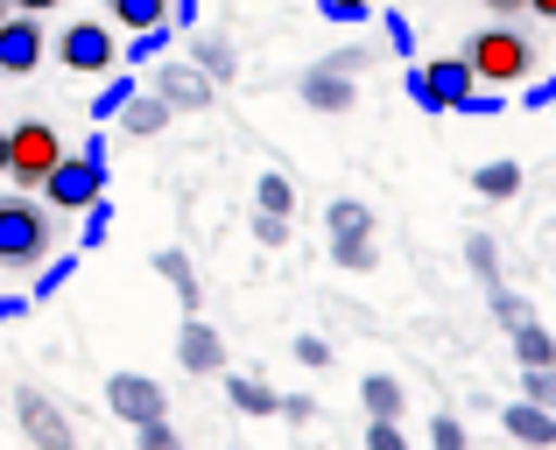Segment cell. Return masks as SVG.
Listing matches in <instances>:
<instances>
[{"label": "cell", "mask_w": 556, "mask_h": 450, "mask_svg": "<svg viewBox=\"0 0 556 450\" xmlns=\"http://www.w3.org/2000/svg\"><path fill=\"white\" fill-rule=\"evenodd\" d=\"M106 409L121 415L127 429H141V423H163L169 415V395H163V381H149V373H113L106 381Z\"/></svg>", "instance_id": "cell-7"}, {"label": "cell", "mask_w": 556, "mask_h": 450, "mask_svg": "<svg viewBox=\"0 0 556 450\" xmlns=\"http://www.w3.org/2000/svg\"><path fill=\"white\" fill-rule=\"evenodd\" d=\"M190 64H198L212 85H232V78H240V56H232V42H226V36H198Z\"/></svg>", "instance_id": "cell-19"}, {"label": "cell", "mask_w": 556, "mask_h": 450, "mask_svg": "<svg viewBox=\"0 0 556 450\" xmlns=\"http://www.w3.org/2000/svg\"><path fill=\"white\" fill-rule=\"evenodd\" d=\"M486 14H515V8H529V0H479Z\"/></svg>", "instance_id": "cell-42"}, {"label": "cell", "mask_w": 556, "mask_h": 450, "mask_svg": "<svg viewBox=\"0 0 556 450\" xmlns=\"http://www.w3.org/2000/svg\"><path fill=\"white\" fill-rule=\"evenodd\" d=\"M42 197H50V211H92L106 197V134H92L78 155H64V169L42 183Z\"/></svg>", "instance_id": "cell-5"}, {"label": "cell", "mask_w": 556, "mask_h": 450, "mask_svg": "<svg viewBox=\"0 0 556 450\" xmlns=\"http://www.w3.org/2000/svg\"><path fill=\"white\" fill-rule=\"evenodd\" d=\"M325 232H331V260L353 274L380 268V240H374V211L359 197H331L325 205Z\"/></svg>", "instance_id": "cell-6"}, {"label": "cell", "mask_w": 556, "mask_h": 450, "mask_svg": "<svg viewBox=\"0 0 556 450\" xmlns=\"http://www.w3.org/2000/svg\"><path fill=\"white\" fill-rule=\"evenodd\" d=\"M135 99H141V92H135V78H113V85H99V99H92V120H99V127H106V120H121V113L135 106Z\"/></svg>", "instance_id": "cell-25"}, {"label": "cell", "mask_w": 556, "mask_h": 450, "mask_svg": "<svg viewBox=\"0 0 556 450\" xmlns=\"http://www.w3.org/2000/svg\"><path fill=\"white\" fill-rule=\"evenodd\" d=\"M198 22V0H177V28H190Z\"/></svg>", "instance_id": "cell-43"}, {"label": "cell", "mask_w": 556, "mask_h": 450, "mask_svg": "<svg viewBox=\"0 0 556 450\" xmlns=\"http://www.w3.org/2000/svg\"><path fill=\"white\" fill-rule=\"evenodd\" d=\"M149 92H163L169 106H184V113H198V106H212V92H218V85L204 78L198 64H163V70H155V85H149Z\"/></svg>", "instance_id": "cell-14"}, {"label": "cell", "mask_w": 556, "mask_h": 450, "mask_svg": "<svg viewBox=\"0 0 556 450\" xmlns=\"http://www.w3.org/2000/svg\"><path fill=\"white\" fill-rule=\"evenodd\" d=\"M135 443H141V450H184V443H177V429H169V415H163V423H141V429H135Z\"/></svg>", "instance_id": "cell-33"}, {"label": "cell", "mask_w": 556, "mask_h": 450, "mask_svg": "<svg viewBox=\"0 0 556 450\" xmlns=\"http://www.w3.org/2000/svg\"><path fill=\"white\" fill-rule=\"evenodd\" d=\"M8 141H14V127H0V177H8Z\"/></svg>", "instance_id": "cell-45"}, {"label": "cell", "mask_w": 556, "mask_h": 450, "mask_svg": "<svg viewBox=\"0 0 556 450\" xmlns=\"http://www.w3.org/2000/svg\"><path fill=\"white\" fill-rule=\"evenodd\" d=\"M254 205H261V211H275V219H296V183H289L282 169H261Z\"/></svg>", "instance_id": "cell-21"}, {"label": "cell", "mask_w": 556, "mask_h": 450, "mask_svg": "<svg viewBox=\"0 0 556 450\" xmlns=\"http://www.w3.org/2000/svg\"><path fill=\"white\" fill-rule=\"evenodd\" d=\"M14 22V0H0V28H8Z\"/></svg>", "instance_id": "cell-46"}, {"label": "cell", "mask_w": 556, "mask_h": 450, "mask_svg": "<svg viewBox=\"0 0 556 450\" xmlns=\"http://www.w3.org/2000/svg\"><path fill=\"white\" fill-rule=\"evenodd\" d=\"M169 36H177V28H169V22H163V28H141V36L127 42V64H149L155 50H169Z\"/></svg>", "instance_id": "cell-27"}, {"label": "cell", "mask_w": 556, "mask_h": 450, "mask_svg": "<svg viewBox=\"0 0 556 450\" xmlns=\"http://www.w3.org/2000/svg\"><path fill=\"white\" fill-rule=\"evenodd\" d=\"M303 99H311L317 113H353V70H339L331 56H317V64L303 70Z\"/></svg>", "instance_id": "cell-13"}, {"label": "cell", "mask_w": 556, "mask_h": 450, "mask_svg": "<svg viewBox=\"0 0 556 450\" xmlns=\"http://www.w3.org/2000/svg\"><path fill=\"white\" fill-rule=\"evenodd\" d=\"M282 415L303 429V423H317V401H311V395H282Z\"/></svg>", "instance_id": "cell-38"}, {"label": "cell", "mask_w": 556, "mask_h": 450, "mask_svg": "<svg viewBox=\"0 0 556 450\" xmlns=\"http://www.w3.org/2000/svg\"><path fill=\"white\" fill-rule=\"evenodd\" d=\"M106 232H113V205L99 197V205L85 211V232H78V246H106Z\"/></svg>", "instance_id": "cell-29"}, {"label": "cell", "mask_w": 556, "mask_h": 450, "mask_svg": "<svg viewBox=\"0 0 556 450\" xmlns=\"http://www.w3.org/2000/svg\"><path fill=\"white\" fill-rule=\"evenodd\" d=\"M501 423H507V437H515V443H529V450H556V409H543V401L515 395V401L501 409Z\"/></svg>", "instance_id": "cell-12"}, {"label": "cell", "mask_w": 556, "mask_h": 450, "mask_svg": "<svg viewBox=\"0 0 556 450\" xmlns=\"http://www.w3.org/2000/svg\"><path fill=\"white\" fill-rule=\"evenodd\" d=\"M317 14H325V22H367L374 0H317Z\"/></svg>", "instance_id": "cell-32"}, {"label": "cell", "mask_w": 556, "mask_h": 450, "mask_svg": "<svg viewBox=\"0 0 556 450\" xmlns=\"http://www.w3.org/2000/svg\"><path fill=\"white\" fill-rule=\"evenodd\" d=\"M64 169V134L50 120H14V141H8V183L14 191H42V183Z\"/></svg>", "instance_id": "cell-3"}, {"label": "cell", "mask_w": 556, "mask_h": 450, "mask_svg": "<svg viewBox=\"0 0 556 450\" xmlns=\"http://www.w3.org/2000/svg\"><path fill=\"white\" fill-rule=\"evenodd\" d=\"M28 303H36V296H0V324H14V317H28Z\"/></svg>", "instance_id": "cell-40"}, {"label": "cell", "mask_w": 556, "mask_h": 450, "mask_svg": "<svg viewBox=\"0 0 556 450\" xmlns=\"http://www.w3.org/2000/svg\"><path fill=\"white\" fill-rule=\"evenodd\" d=\"M113 22L127 28V36H141V28H163L169 22V0H106Z\"/></svg>", "instance_id": "cell-22"}, {"label": "cell", "mask_w": 556, "mask_h": 450, "mask_svg": "<svg viewBox=\"0 0 556 450\" xmlns=\"http://www.w3.org/2000/svg\"><path fill=\"white\" fill-rule=\"evenodd\" d=\"M50 8H64V0H14V14H50Z\"/></svg>", "instance_id": "cell-41"}, {"label": "cell", "mask_w": 556, "mask_h": 450, "mask_svg": "<svg viewBox=\"0 0 556 450\" xmlns=\"http://www.w3.org/2000/svg\"><path fill=\"white\" fill-rule=\"evenodd\" d=\"M296 359H303L311 373H325V367H331V345H325V338H296Z\"/></svg>", "instance_id": "cell-36"}, {"label": "cell", "mask_w": 556, "mask_h": 450, "mask_svg": "<svg viewBox=\"0 0 556 450\" xmlns=\"http://www.w3.org/2000/svg\"><path fill=\"white\" fill-rule=\"evenodd\" d=\"M42 50H50L42 14H14V22L0 28V70H8V78H28V70L42 64Z\"/></svg>", "instance_id": "cell-10"}, {"label": "cell", "mask_w": 556, "mask_h": 450, "mask_svg": "<svg viewBox=\"0 0 556 450\" xmlns=\"http://www.w3.org/2000/svg\"><path fill=\"white\" fill-rule=\"evenodd\" d=\"M529 14H543V22H556V0H529Z\"/></svg>", "instance_id": "cell-44"}, {"label": "cell", "mask_w": 556, "mask_h": 450, "mask_svg": "<svg viewBox=\"0 0 556 450\" xmlns=\"http://www.w3.org/2000/svg\"><path fill=\"white\" fill-rule=\"evenodd\" d=\"M465 268L486 282V296L501 288V246H493V232H472V240H465Z\"/></svg>", "instance_id": "cell-23"}, {"label": "cell", "mask_w": 556, "mask_h": 450, "mask_svg": "<svg viewBox=\"0 0 556 450\" xmlns=\"http://www.w3.org/2000/svg\"><path fill=\"white\" fill-rule=\"evenodd\" d=\"M493 317H501V331H521V324H535L529 296H515V288H493Z\"/></svg>", "instance_id": "cell-26"}, {"label": "cell", "mask_w": 556, "mask_h": 450, "mask_svg": "<svg viewBox=\"0 0 556 450\" xmlns=\"http://www.w3.org/2000/svg\"><path fill=\"white\" fill-rule=\"evenodd\" d=\"M388 42H394V56H416V28L402 14H388Z\"/></svg>", "instance_id": "cell-37"}, {"label": "cell", "mask_w": 556, "mask_h": 450, "mask_svg": "<svg viewBox=\"0 0 556 450\" xmlns=\"http://www.w3.org/2000/svg\"><path fill=\"white\" fill-rule=\"evenodd\" d=\"M169 113H177V106H169L163 92H141L135 106L121 113V134H141V141H149V134H163V127H169Z\"/></svg>", "instance_id": "cell-18"}, {"label": "cell", "mask_w": 556, "mask_h": 450, "mask_svg": "<svg viewBox=\"0 0 556 450\" xmlns=\"http://www.w3.org/2000/svg\"><path fill=\"white\" fill-rule=\"evenodd\" d=\"M430 450H472V443H465V423H458V415H437V423H430Z\"/></svg>", "instance_id": "cell-30"}, {"label": "cell", "mask_w": 556, "mask_h": 450, "mask_svg": "<svg viewBox=\"0 0 556 450\" xmlns=\"http://www.w3.org/2000/svg\"><path fill=\"white\" fill-rule=\"evenodd\" d=\"M367 450H408L402 423H367Z\"/></svg>", "instance_id": "cell-35"}, {"label": "cell", "mask_w": 556, "mask_h": 450, "mask_svg": "<svg viewBox=\"0 0 556 450\" xmlns=\"http://www.w3.org/2000/svg\"><path fill=\"white\" fill-rule=\"evenodd\" d=\"M521 395L543 401V409H556V367H529V373H521Z\"/></svg>", "instance_id": "cell-28"}, {"label": "cell", "mask_w": 556, "mask_h": 450, "mask_svg": "<svg viewBox=\"0 0 556 450\" xmlns=\"http://www.w3.org/2000/svg\"><path fill=\"white\" fill-rule=\"evenodd\" d=\"M177 367L184 373H226V338H218L204 317H184V331H177Z\"/></svg>", "instance_id": "cell-11"}, {"label": "cell", "mask_w": 556, "mask_h": 450, "mask_svg": "<svg viewBox=\"0 0 556 450\" xmlns=\"http://www.w3.org/2000/svg\"><path fill=\"white\" fill-rule=\"evenodd\" d=\"M331 64H339V70H353V78H359V70H367V64H374V56H367V50H359V42H345V50H331Z\"/></svg>", "instance_id": "cell-39"}, {"label": "cell", "mask_w": 556, "mask_h": 450, "mask_svg": "<svg viewBox=\"0 0 556 450\" xmlns=\"http://www.w3.org/2000/svg\"><path fill=\"white\" fill-rule=\"evenodd\" d=\"M408 99H416L422 113H465L479 99L472 56H437V64H416V70H408Z\"/></svg>", "instance_id": "cell-4"}, {"label": "cell", "mask_w": 556, "mask_h": 450, "mask_svg": "<svg viewBox=\"0 0 556 450\" xmlns=\"http://www.w3.org/2000/svg\"><path fill=\"white\" fill-rule=\"evenodd\" d=\"M472 191L486 197V205H507V197H521V163H507V155H501V163H479V169H472Z\"/></svg>", "instance_id": "cell-16"}, {"label": "cell", "mask_w": 556, "mask_h": 450, "mask_svg": "<svg viewBox=\"0 0 556 450\" xmlns=\"http://www.w3.org/2000/svg\"><path fill=\"white\" fill-rule=\"evenodd\" d=\"M71 274H78V254H64V260H50V268H42V282H36V303L42 296H56V288L71 282Z\"/></svg>", "instance_id": "cell-31"}, {"label": "cell", "mask_w": 556, "mask_h": 450, "mask_svg": "<svg viewBox=\"0 0 556 450\" xmlns=\"http://www.w3.org/2000/svg\"><path fill=\"white\" fill-rule=\"evenodd\" d=\"M515 359H521V373H529V367H556V338L543 324H521L515 331Z\"/></svg>", "instance_id": "cell-24"}, {"label": "cell", "mask_w": 556, "mask_h": 450, "mask_svg": "<svg viewBox=\"0 0 556 450\" xmlns=\"http://www.w3.org/2000/svg\"><path fill=\"white\" fill-rule=\"evenodd\" d=\"M465 56H472V70H479V85L486 92H515L521 78L535 70V42L521 36V28H479V36H465Z\"/></svg>", "instance_id": "cell-1"}, {"label": "cell", "mask_w": 556, "mask_h": 450, "mask_svg": "<svg viewBox=\"0 0 556 450\" xmlns=\"http://www.w3.org/2000/svg\"><path fill=\"white\" fill-rule=\"evenodd\" d=\"M50 240H56V226L36 197H0V268H42Z\"/></svg>", "instance_id": "cell-2"}, {"label": "cell", "mask_w": 556, "mask_h": 450, "mask_svg": "<svg viewBox=\"0 0 556 450\" xmlns=\"http://www.w3.org/2000/svg\"><path fill=\"white\" fill-rule=\"evenodd\" d=\"M14 415H22V429H28V443H36V450H78V429L64 423V409H56L50 395L22 387V395H14Z\"/></svg>", "instance_id": "cell-9"}, {"label": "cell", "mask_w": 556, "mask_h": 450, "mask_svg": "<svg viewBox=\"0 0 556 450\" xmlns=\"http://www.w3.org/2000/svg\"><path fill=\"white\" fill-rule=\"evenodd\" d=\"M226 395H232V409H240V415H282V395H275L268 381H254V373H232Z\"/></svg>", "instance_id": "cell-17"}, {"label": "cell", "mask_w": 556, "mask_h": 450, "mask_svg": "<svg viewBox=\"0 0 556 450\" xmlns=\"http://www.w3.org/2000/svg\"><path fill=\"white\" fill-rule=\"evenodd\" d=\"M254 240H261V246H289V219H275V211H254Z\"/></svg>", "instance_id": "cell-34"}, {"label": "cell", "mask_w": 556, "mask_h": 450, "mask_svg": "<svg viewBox=\"0 0 556 450\" xmlns=\"http://www.w3.org/2000/svg\"><path fill=\"white\" fill-rule=\"evenodd\" d=\"M155 274H163V282L177 288V303L198 317V274H190V254H184V246H163V254H155Z\"/></svg>", "instance_id": "cell-20"}, {"label": "cell", "mask_w": 556, "mask_h": 450, "mask_svg": "<svg viewBox=\"0 0 556 450\" xmlns=\"http://www.w3.org/2000/svg\"><path fill=\"white\" fill-rule=\"evenodd\" d=\"M359 401H367V423H402V409H408L394 373H367V381H359Z\"/></svg>", "instance_id": "cell-15"}, {"label": "cell", "mask_w": 556, "mask_h": 450, "mask_svg": "<svg viewBox=\"0 0 556 450\" xmlns=\"http://www.w3.org/2000/svg\"><path fill=\"white\" fill-rule=\"evenodd\" d=\"M56 56H64V70H85V78H99V70L127 64L106 22H71V28H64V42H56Z\"/></svg>", "instance_id": "cell-8"}]
</instances>
